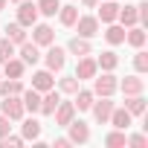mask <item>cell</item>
I'll return each mask as SVG.
<instances>
[{"label":"cell","instance_id":"obj_1","mask_svg":"<svg viewBox=\"0 0 148 148\" xmlns=\"http://www.w3.org/2000/svg\"><path fill=\"white\" fill-rule=\"evenodd\" d=\"M116 87H119V82H116V76L110 70L105 76H93V96H113Z\"/></svg>","mask_w":148,"mask_h":148},{"label":"cell","instance_id":"obj_2","mask_svg":"<svg viewBox=\"0 0 148 148\" xmlns=\"http://www.w3.org/2000/svg\"><path fill=\"white\" fill-rule=\"evenodd\" d=\"M0 113L3 116H9V122H18V119H23V102H21V96H3V102H0Z\"/></svg>","mask_w":148,"mask_h":148},{"label":"cell","instance_id":"obj_3","mask_svg":"<svg viewBox=\"0 0 148 148\" xmlns=\"http://www.w3.org/2000/svg\"><path fill=\"white\" fill-rule=\"evenodd\" d=\"M73 26H76V32L82 38H96L99 35V18H93V15H79Z\"/></svg>","mask_w":148,"mask_h":148},{"label":"cell","instance_id":"obj_4","mask_svg":"<svg viewBox=\"0 0 148 148\" xmlns=\"http://www.w3.org/2000/svg\"><path fill=\"white\" fill-rule=\"evenodd\" d=\"M44 58H47V70H49V73H58V70H64V64H67V49L49 44Z\"/></svg>","mask_w":148,"mask_h":148},{"label":"cell","instance_id":"obj_5","mask_svg":"<svg viewBox=\"0 0 148 148\" xmlns=\"http://www.w3.org/2000/svg\"><path fill=\"white\" fill-rule=\"evenodd\" d=\"M18 23H21L23 29H26V26H35V23H38V6L21 0V3H18Z\"/></svg>","mask_w":148,"mask_h":148},{"label":"cell","instance_id":"obj_6","mask_svg":"<svg viewBox=\"0 0 148 148\" xmlns=\"http://www.w3.org/2000/svg\"><path fill=\"white\" fill-rule=\"evenodd\" d=\"M99 73V64H96V58H90V55H82L79 58V67H76V79L79 82H87V79H93Z\"/></svg>","mask_w":148,"mask_h":148},{"label":"cell","instance_id":"obj_7","mask_svg":"<svg viewBox=\"0 0 148 148\" xmlns=\"http://www.w3.org/2000/svg\"><path fill=\"white\" fill-rule=\"evenodd\" d=\"M52 116H55V125L67 128L73 119H76V105H73V102H58V108L52 110Z\"/></svg>","mask_w":148,"mask_h":148},{"label":"cell","instance_id":"obj_8","mask_svg":"<svg viewBox=\"0 0 148 148\" xmlns=\"http://www.w3.org/2000/svg\"><path fill=\"white\" fill-rule=\"evenodd\" d=\"M32 41H35L38 47H49V44H55V32H52V26H47V23H35V26H32Z\"/></svg>","mask_w":148,"mask_h":148},{"label":"cell","instance_id":"obj_9","mask_svg":"<svg viewBox=\"0 0 148 148\" xmlns=\"http://www.w3.org/2000/svg\"><path fill=\"white\" fill-rule=\"evenodd\" d=\"M113 108H116V105L110 102V96H102V102H93V105H90V110H93V116H96V122H102V125H105V122L110 119V113H113Z\"/></svg>","mask_w":148,"mask_h":148},{"label":"cell","instance_id":"obj_10","mask_svg":"<svg viewBox=\"0 0 148 148\" xmlns=\"http://www.w3.org/2000/svg\"><path fill=\"white\" fill-rule=\"evenodd\" d=\"M58 102H61V93L52 87V90H47V93H41V108H38V113H44V116H52V110L58 108Z\"/></svg>","mask_w":148,"mask_h":148},{"label":"cell","instance_id":"obj_11","mask_svg":"<svg viewBox=\"0 0 148 148\" xmlns=\"http://www.w3.org/2000/svg\"><path fill=\"white\" fill-rule=\"evenodd\" d=\"M32 87H35L38 93H47V90H52V87H55L52 73H49V70H38L35 76H32Z\"/></svg>","mask_w":148,"mask_h":148},{"label":"cell","instance_id":"obj_12","mask_svg":"<svg viewBox=\"0 0 148 148\" xmlns=\"http://www.w3.org/2000/svg\"><path fill=\"white\" fill-rule=\"evenodd\" d=\"M67 128H70V142H87V139H90V128H87V122H82V119H79V122L73 119Z\"/></svg>","mask_w":148,"mask_h":148},{"label":"cell","instance_id":"obj_13","mask_svg":"<svg viewBox=\"0 0 148 148\" xmlns=\"http://www.w3.org/2000/svg\"><path fill=\"white\" fill-rule=\"evenodd\" d=\"M38 58H41V47H38L35 41H23V44H21V61L29 67V64H35Z\"/></svg>","mask_w":148,"mask_h":148},{"label":"cell","instance_id":"obj_14","mask_svg":"<svg viewBox=\"0 0 148 148\" xmlns=\"http://www.w3.org/2000/svg\"><path fill=\"white\" fill-rule=\"evenodd\" d=\"M90 38H82V35H76V38H70V44H67V52H73V55H90Z\"/></svg>","mask_w":148,"mask_h":148},{"label":"cell","instance_id":"obj_15","mask_svg":"<svg viewBox=\"0 0 148 148\" xmlns=\"http://www.w3.org/2000/svg\"><path fill=\"white\" fill-rule=\"evenodd\" d=\"M116 15H119V3L116 0H105L99 6V21L102 23H116Z\"/></svg>","mask_w":148,"mask_h":148},{"label":"cell","instance_id":"obj_16","mask_svg":"<svg viewBox=\"0 0 148 148\" xmlns=\"http://www.w3.org/2000/svg\"><path fill=\"white\" fill-rule=\"evenodd\" d=\"M21 102H23V110H29V113H38V108H41V93L32 87V90H23L21 93Z\"/></svg>","mask_w":148,"mask_h":148},{"label":"cell","instance_id":"obj_17","mask_svg":"<svg viewBox=\"0 0 148 148\" xmlns=\"http://www.w3.org/2000/svg\"><path fill=\"white\" fill-rule=\"evenodd\" d=\"M23 70H26V64L21 61V58H9V61H3V73H6V79H21L23 76Z\"/></svg>","mask_w":148,"mask_h":148},{"label":"cell","instance_id":"obj_18","mask_svg":"<svg viewBox=\"0 0 148 148\" xmlns=\"http://www.w3.org/2000/svg\"><path fill=\"white\" fill-rule=\"evenodd\" d=\"M116 21L122 23V26H136L139 23V18H136V6H119V15H116Z\"/></svg>","mask_w":148,"mask_h":148},{"label":"cell","instance_id":"obj_19","mask_svg":"<svg viewBox=\"0 0 148 148\" xmlns=\"http://www.w3.org/2000/svg\"><path fill=\"white\" fill-rule=\"evenodd\" d=\"M105 41H108L110 47H119V44H125V26L108 23V29H105Z\"/></svg>","mask_w":148,"mask_h":148},{"label":"cell","instance_id":"obj_20","mask_svg":"<svg viewBox=\"0 0 148 148\" xmlns=\"http://www.w3.org/2000/svg\"><path fill=\"white\" fill-rule=\"evenodd\" d=\"M119 87H122V93H125V96H136V93H142V90H145V82H142L139 76H128Z\"/></svg>","mask_w":148,"mask_h":148},{"label":"cell","instance_id":"obj_21","mask_svg":"<svg viewBox=\"0 0 148 148\" xmlns=\"http://www.w3.org/2000/svg\"><path fill=\"white\" fill-rule=\"evenodd\" d=\"M125 110H128L131 116L145 113V99H142V93H136V96H125Z\"/></svg>","mask_w":148,"mask_h":148},{"label":"cell","instance_id":"obj_22","mask_svg":"<svg viewBox=\"0 0 148 148\" xmlns=\"http://www.w3.org/2000/svg\"><path fill=\"white\" fill-rule=\"evenodd\" d=\"M113 128H119V131H125L128 125H131V113L125 110V108H113V113H110V119H108Z\"/></svg>","mask_w":148,"mask_h":148},{"label":"cell","instance_id":"obj_23","mask_svg":"<svg viewBox=\"0 0 148 148\" xmlns=\"http://www.w3.org/2000/svg\"><path fill=\"white\" fill-rule=\"evenodd\" d=\"M23 93V84H21V79H0V96H21Z\"/></svg>","mask_w":148,"mask_h":148},{"label":"cell","instance_id":"obj_24","mask_svg":"<svg viewBox=\"0 0 148 148\" xmlns=\"http://www.w3.org/2000/svg\"><path fill=\"white\" fill-rule=\"evenodd\" d=\"M21 136H23V139H38V136H41V122H38V119H23Z\"/></svg>","mask_w":148,"mask_h":148},{"label":"cell","instance_id":"obj_25","mask_svg":"<svg viewBox=\"0 0 148 148\" xmlns=\"http://www.w3.org/2000/svg\"><path fill=\"white\" fill-rule=\"evenodd\" d=\"M125 41H128L131 47H136V49L145 47V29H142V26H131V29L125 32Z\"/></svg>","mask_w":148,"mask_h":148},{"label":"cell","instance_id":"obj_26","mask_svg":"<svg viewBox=\"0 0 148 148\" xmlns=\"http://www.w3.org/2000/svg\"><path fill=\"white\" fill-rule=\"evenodd\" d=\"M76 18H79V6H61V9H58L61 26H73V23H76Z\"/></svg>","mask_w":148,"mask_h":148},{"label":"cell","instance_id":"obj_27","mask_svg":"<svg viewBox=\"0 0 148 148\" xmlns=\"http://www.w3.org/2000/svg\"><path fill=\"white\" fill-rule=\"evenodd\" d=\"M93 90H76V110H90V105H93Z\"/></svg>","mask_w":148,"mask_h":148},{"label":"cell","instance_id":"obj_28","mask_svg":"<svg viewBox=\"0 0 148 148\" xmlns=\"http://www.w3.org/2000/svg\"><path fill=\"white\" fill-rule=\"evenodd\" d=\"M6 38H9L12 44H18V47H21V44L26 41V32H23V26L15 21V23H9V26H6Z\"/></svg>","mask_w":148,"mask_h":148},{"label":"cell","instance_id":"obj_29","mask_svg":"<svg viewBox=\"0 0 148 148\" xmlns=\"http://www.w3.org/2000/svg\"><path fill=\"white\" fill-rule=\"evenodd\" d=\"M96 64L108 73V70H116V64H119V58H116V52L113 49H108V52H102L99 58H96Z\"/></svg>","mask_w":148,"mask_h":148},{"label":"cell","instance_id":"obj_30","mask_svg":"<svg viewBox=\"0 0 148 148\" xmlns=\"http://www.w3.org/2000/svg\"><path fill=\"white\" fill-rule=\"evenodd\" d=\"M38 15H47V18H52L58 9H61V3H58V0H38Z\"/></svg>","mask_w":148,"mask_h":148},{"label":"cell","instance_id":"obj_31","mask_svg":"<svg viewBox=\"0 0 148 148\" xmlns=\"http://www.w3.org/2000/svg\"><path fill=\"white\" fill-rule=\"evenodd\" d=\"M125 139H128V136H125V131H119V128H116V131H110V134L105 136V145L119 148V145H125Z\"/></svg>","mask_w":148,"mask_h":148},{"label":"cell","instance_id":"obj_32","mask_svg":"<svg viewBox=\"0 0 148 148\" xmlns=\"http://www.w3.org/2000/svg\"><path fill=\"white\" fill-rule=\"evenodd\" d=\"M134 67H136V73H148V52L139 47L136 49V55H134Z\"/></svg>","mask_w":148,"mask_h":148},{"label":"cell","instance_id":"obj_33","mask_svg":"<svg viewBox=\"0 0 148 148\" xmlns=\"http://www.w3.org/2000/svg\"><path fill=\"white\" fill-rule=\"evenodd\" d=\"M12 55H15V44H12L9 38H0V64L9 61Z\"/></svg>","mask_w":148,"mask_h":148},{"label":"cell","instance_id":"obj_34","mask_svg":"<svg viewBox=\"0 0 148 148\" xmlns=\"http://www.w3.org/2000/svg\"><path fill=\"white\" fill-rule=\"evenodd\" d=\"M58 90H61V93H76V90H79V79H76V76L61 79V82H58Z\"/></svg>","mask_w":148,"mask_h":148},{"label":"cell","instance_id":"obj_35","mask_svg":"<svg viewBox=\"0 0 148 148\" xmlns=\"http://www.w3.org/2000/svg\"><path fill=\"white\" fill-rule=\"evenodd\" d=\"M125 145H134V148H145V145H148V139H145L142 134H134V136H128V139H125Z\"/></svg>","mask_w":148,"mask_h":148},{"label":"cell","instance_id":"obj_36","mask_svg":"<svg viewBox=\"0 0 148 148\" xmlns=\"http://www.w3.org/2000/svg\"><path fill=\"white\" fill-rule=\"evenodd\" d=\"M9 128H12V125H9V116H3V113H0V139L9 134Z\"/></svg>","mask_w":148,"mask_h":148},{"label":"cell","instance_id":"obj_37","mask_svg":"<svg viewBox=\"0 0 148 148\" xmlns=\"http://www.w3.org/2000/svg\"><path fill=\"white\" fill-rule=\"evenodd\" d=\"M67 145H73V142H70V136H61V139H55V148H67Z\"/></svg>","mask_w":148,"mask_h":148},{"label":"cell","instance_id":"obj_38","mask_svg":"<svg viewBox=\"0 0 148 148\" xmlns=\"http://www.w3.org/2000/svg\"><path fill=\"white\" fill-rule=\"evenodd\" d=\"M82 3H84V6L90 9V6H96V3H99V0H82Z\"/></svg>","mask_w":148,"mask_h":148},{"label":"cell","instance_id":"obj_39","mask_svg":"<svg viewBox=\"0 0 148 148\" xmlns=\"http://www.w3.org/2000/svg\"><path fill=\"white\" fill-rule=\"evenodd\" d=\"M6 6H9V0H0V12H3V9H6Z\"/></svg>","mask_w":148,"mask_h":148},{"label":"cell","instance_id":"obj_40","mask_svg":"<svg viewBox=\"0 0 148 148\" xmlns=\"http://www.w3.org/2000/svg\"><path fill=\"white\" fill-rule=\"evenodd\" d=\"M9 3H21V0H9Z\"/></svg>","mask_w":148,"mask_h":148},{"label":"cell","instance_id":"obj_41","mask_svg":"<svg viewBox=\"0 0 148 148\" xmlns=\"http://www.w3.org/2000/svg\"><path fill=\"white\" fill-rule=\"evenodd\" d=\"M0 79H3V73H0Z\"/></svg>","mask_w":148,"mask_h":148}]
</instances>
